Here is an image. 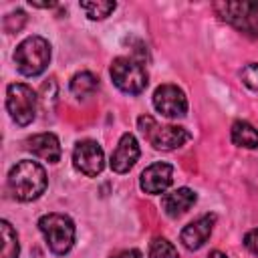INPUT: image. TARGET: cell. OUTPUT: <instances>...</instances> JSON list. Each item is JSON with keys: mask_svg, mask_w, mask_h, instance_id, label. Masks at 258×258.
Masks as SVG:
<instances>
[{"mask_svg": "<svg viewBox=\"0 0 258 258\" xmlns=\"http://www.w3.org/2000/svg\"><path fill=\"white\" fill-rule=\"evenodd\" d=\"M6 185L14 200L32 202L44 194V189L48 185V177H46L44 167L38 161L22 159L16 165H12V169L8 171Z\"/></svg>", "mask_w": 258, "mask_h": 258, "instance_id": "obj_1", "label": "cell"}, {"mask_svg": "<svg viewBox=\"0 0 258 258\" xmlns=\"http://www.w3.org/2000/svg\"><path fill=\"white\" fill-rule=\"evenodd\" d=\"M50 62V44L46 38L32 34L26 36L14 50V64L24 77H38Z\"/></svg>", "mask_w": 258, "mask_h": 258, "instance_id": "obj_2", "label": "cell"}, {"mask_svg": "<svg viewBox=\"0 0 258 258\" xmlns=\"http://www.w3.org/2000/svg\"><path fill=\"white\" fill-rule=\"evenodd\" d=\"M38 230L44 236V242L48 250L56 256H64L71 252L75 244V222L64 214H44L38 220Z\"/></svg>", "mask_w": 258, "mask_h": 258, "instance_id": "obj_3", "label": "cell"}, {"mask_svg": "<svg viewBox=\"0 0 258 258\" xmlns=\"http://www.w3.org/2000/svg\"><path fill=\"white\" fill-rule=\"evenodd\" d=\"M137 125H139V131L145 135V139L155 149H161V151L179 149L183 143H187L191 139L189 131H185L183 127H177V125H159L149 115L139 117Z\"/></svg>", "mask_w": 258, "mask_h": 258, "instance_id": "obj_4", "label": "cell"}, {"mask_svg": "<svg viewBox=\"0 0 258 258\" xmlns=\"http://www.w3.org/2000/svg\"><path fill=\"white\" fill-rule=\"evenodd\" d=\"M109 73L115 87L127 95H139L147 87V71L143 62L133 56H117Z\"/></svg>", "mask_w": 258, "mask_h": 258, "instance_id": "obj_5", "label": "cell"}, {"mask_svg": "<svg viewBox=\"0 0 258 258\" xmlns=\"http://www.w3.org/2000/svg\"><path fill=\"white\" fill-rule=\"evenodd\" d=\"M36 93L32 87L24 83H12L6 87V109L12 117V121L20 127H26L36 117Z\"/></svg>", "mask_w": 258, "mask_h": 258, "instance_id": "obj_6", "label": "cell"}, {"mask_svg": "<svg viewBox=\"0 0 258 258\" xmlns=\"http://www.w3.org/2000/svg\"><path fill=\"white\" fill-rule=\"evenodd\" d=\"M214 8L228 24L258 36V2H216Z\"/></svg>", "mask_w": 258, "mask_h": 258, "instance_id": "obj_7", "label": "cell"}, {"mask_svg": "<svg viewBox=\"0 0 258 258\" xmlns=\"http://www.w3.org/2000/svg\"><path fill=\"white\" fill-rule=\"evenodd\" d=\"M73 165L77 171H81L87 177H97L103 167H105V153L103 147L93 141V139H85L79 141L73 149Z\"/></svg>", "mask_w": 258, "mask_h": 258, "instance_id": "obj_8", "label": "cell"}, {"mask_svg": "<svg viewBox=\"0 0 258 258\" xmlns=\"http://www.w3.org/2000/svg\"><path fill=\"white\" fill-rule=\"evenodd\" d=\"M153 107L163 117L177 119V117H183L187 113V99H185V93L177 85L165 83V85H159L155 89Z\"/></svg>", "mask_w": 258, "mask_h": 258, "instance_id": "obj_9", "label": "cell"}, {"mask_svg": "<svg viewBox=\"0 0 258 258\" xmlns=\"http://www.w3.org/2000/svg\"><path fill=\"white\" fill-rule=\"evenodd\" d=\"M171 181H173V165H169L165 161L151 163L149 167H145L141 171V177H139L141 189L151 196L163 194L171 185Z\"/></svg>", "mask_w": 258, "mask_h": 258, "instance_id": "obj_10", "label": "cell"}, {"mask_svg": "<svg viewBox=\"0 0 258 258\" xmlns=\"http://www.w3.org/2000/svg\"><path fill=\"white\" fill-rule=\"evenodd\" d=\"M214 224H216V214H204V216H200L198 220L189 222L181 230L179 242L187 250H200L210 240L212 230H214Z\"/></svg>", "mask_w": 258, "mask_h": 258, "instance_id": "obj_11", "label": "cell"}, {"mask_svg": "<svg viewBox=\"0 0 258 258\" xmlns=\"http://www.w3.org/2000/svg\"><path fill=\"white\" fill-rule=\"evenodd\" d=\"M139 159V143L133 133H123L115 151L111 153V169L115 173H127Z\"/></svg>", "mask_w": 258, "mask_h": 258, "instance_id": "obj_12", "label": "cell"}, {"mask_svg": "<svg viewBox=\"0 0 258 258\" xmlns=\"http://www.w3.org/2000/svg\"><path fill=\"white\" fill-rule=\"evenodd\" d=\"M26 149L32 155H36V157H40L48 163L60 161V153H62L60 141L54 133H38V135L28 137L26 139Z\"/></svg>", "mask_w": 258, "mask_h": 258, "instance_id": "obj_13", "label": "cell"}, {"mask_svg": "<svg viewBox=\"0 0 258 258\" xmlns=\"http://www.w3.org/2000/svg\"><path fill=\"white\" fill-rule=\"evenodd\" d=\"M196 202H198V196H196L194 189H189V187H177V189H173V191H169V194H165L161 198V210L169 218H179Z\"/></svg>", "mask_w": 258, "mask_h": 258, "instance_id": "obj_14", "label": "cell"}, {"mask_svg": "<svg viewBox=\"0 0 258 258\" xmlns=\"http://www.w3.org/2000/svg\"><path fill=\"white\" fill-rule=\"evenodd\" d=\"M230 137H232V143L238 147H246V149L258 147V129L248 121H234Z\"/></svg>", "mask_w": 258, "mask_h": 258, "instance_id": "obj_15", "label": "cell"}, {"mask_svg": "<svg viewBox=\"0 0 258 258\" xmlns=\"http://www.w3.org/2000/svg\"><path fill=\"white\" fill-rule=\"evenodd\" d=\"M99 87V79L89 73V71H81L77 73L73 79H71V93L77 97V99H87L91 97Z\"/></svg>", "mask_w": 258, "mask_h": 258, "instance_id": "obj_16", "label": "cell"}, {"mask_svg": "<svg viewBox=\"0 0 258 258\" xmlns=\"http://www.w3.org/2000/svg\"><path fill=\"white\" fill-rule=\"evenodd\" d=\"M0 234H2V256L0 258H18L20 256V244L16 230L10 226V222H0Z\"/></svg>", "mask_w": 258, "mask_h": 258, "instance_id": "obj_17", "label": "cell"}, {"mask_svg": "<svg viewBox=\"0 0 258 258\" xmlns=\"http://www.w3.org/2000/svg\"><path fill=\"white\" fill-rule=\"evenodd\" d=\"M115 8H117L115 2H105V0H97V2H81V10H83L91 20H103V18H107Z\"/></svg>", "mask_w": 258, "mask_h": 258, "instance_id": "obj_18", "label": "cell"}, {"mask_svg": "<svg viewBox=\"0 0 258 258\" xmlns=\"http://www.w3.org/2000/svg\"><path fill=\"white\" fill-rule=\"evenodd\" d=\"M149 258H179V254L167 238H153L149 244Z\"/></svg>", "mask_w": 258, "mask_h": 258, "instance_id": "obj_19", "label": "cell"}, {"mask_svg": "<svg viewBox=\"0 0 258 258\" xmlns=\"http://www.w3.org/2000/svg\"><path fill=\"white\" fill-rule=\"evenodd\" d=\"M26 24V12L24 10H16L4 16V30L6 32H18L22 26Z\"/></svg>", "mask_w": 258, "mask_h": 258, "instance_id": "obj_20", "label": "cell"}, {"mask_svg": "<svg viewBox=\"0 0 258 258\" xmlns=\"http://www.w3.org/2000/svg\"><path fill=\"white\" fill-rule=\"evenodd\" d=\"M240 79L242 83L252 89V91H258V62H248L242 71H240Z\"/></svg>", "mask_w": 258, "mask_h": 258, "instance_id": "obj_21", "label": "cell"}, {"mask_svg": "<svg viewBox=\"0 0 258 258\" xmlns=\"http://www.w3.org/2000/svg\"><path fill=\"white\" fill-rule=\"evenodd\" d=\"M244 246H246L254 256H258V228L250 230V232L244 236Z\"/></svg>", "mask_w": 258, "mask_h": 258, "instance_id": "obj_22", "label": "cell"}, {"mask_svg": "<svg viewBox=\"0 0 258 258\" xmlns=\"http://www.w3.org/2000/svg\"><path fill=\"white\" fill-rule=\"evenodd\" d=\"M111 258H143V254H141L137 248H129V250H121V252H117V254L111 256Z\"/></svg>", "mask_w": 258, "mask_h": 258, "instance_id": "obj_23", "label": "cell"}, {"mask_svg": "<svg viewBox=\"0 0 258 258\" xmlns=\"http://www.w3.org/2000/svg\"><path fill=\"white\" fill-rule=\"evenodd\" d=\"M30 4L34 8H52L54 6V2H34V0H30Z\"/></svg>", "mask_w": 258, "mask_h": 258, "instance_id": "obj_24", "label": "cell"}, {"mask_svg": "<svg viewBox=\"0 0 258 258\" xmlns=\"http://www.w3.org/2000/svg\"><path fill=\"white\" fill-rule=\"evenodd\" d=\"M208 258H228L224 252H220V250H214V252H210V256Z\"/></svg>", "mask_w": 258, "mask_h": 258, "instance_id": "obj_25", "label": "cell"}]
</instances>
